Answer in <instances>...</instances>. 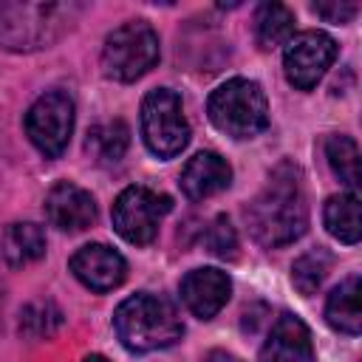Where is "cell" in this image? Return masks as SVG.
Returning <instances> with one entry per match:
<instances>
[{"mask_svg": "<svg viewBox=\"0 0 362 362\" xmlns=\"http://www.w3.org/2000/svg\"><path fill=\"white\" fill-rule=\"evenodd\" d=\"M246 223H249L252 238L266 249L294 243L305 232L308 204L303 195L300 175L291 164H280L269 175L266 187L249 201Z\"/></svg>", "mask_w": 362, "mask_h": 362, "instance_id": "1", "label": "cell"}, {"mask_svg": "<svg viewBox=\"0 0 362 362\" xmlns=\"http://www.w3.org/2000/svg\"><path fill=\"white\" fill-rule=\"evenodd\" d=\"M113 328L119 342L133 354L164 351L175 345L184 334V322L175 305L167 297L150 291H139L122 300L113 311Z\"/></svg>", "mask_w": 362, "mask_h": 362, "instance_id": "2", "label": "cell"}, {"mask_svg": "<svg viewBox=\"0 0 362 362\" xmlns=\"http://www.w3.org/2000/svg\"><path fill=\"white\" fill-rule=\"evenodd\" d=\"M79 6L65 3H0V45L8 51H37L51 45L74 20Z\"/></svg>", "mask_w": 362, "mask_h": 362, "instance_id": "3", "label": "cell"}, {"mask_svg": "<svg viewBox=\"0 0 362 362\" xmlns=\"http://www.w3.org/2000/svg\"><path fill=\"white\" fill-rule=\"evenodd\" d=\"M209 122L232 136V139H252L269 127V102L263 88L255 79H226L218 85L206 102Z\"/></svg>", "mask_w": 362, "mask_h": 362, "instance_id": "4", "label": "cell"}, {"mask_svg": "<svg viewBox=\"0 0 362 362\" xmlns=\"http://www.w3.org/2000/svg\"><path fill=\"white\" fill-rule=\"evenodd\" d=\"M158 62V34L144 20L113 28L102 45V71L116 82H136Z\"/></svg>", "mask_w": 362, "mask_h": 362, "instance_id": "5", "label": "cell"}, {"mask_svg": "<svg viewBox=\"0 0 362 362\" xmlns=\"http://www.w3.org/2000/svg\"><path fill=\"white\" fill-rule=\"evenodd\" d=\"M141 139L158 158H175L189 144V122L181 99L170 88H156L141 102Z\"/></svg>", "mask_w": 362, "mask_h": 362, "instance_id": "6", "label": "cell"}, {"mask_svg": "<svg viewBox=\"0 0 362 362\" xmlns=\"http://www.w3.org/2000/svg\"><path fill=\"white\" fill-rule=\"evenodd\" d=\"M76 107L65 90H45L25 113V136L45 158H59L74 133Z\"/></svg>", "mask_w": 362, "mask_h": 362, "instance_id": "7", "label": "cell"}, {"mask_svg": "<svg viewBox=\"0 0 362 362\" xmlns=\"http://www.w3.org/2000/svg\"><path fill=\"white\" fill-rule=\"evenodd\" d=\"M170 198L150 187H127L113 204V229L133 246H147L170 212Z\"/></svg>", "mask_w": 362, "mask_h": 362, "instance_id": "8", "label": "cell"}, {"mask_svg": "<svg viewBox=\"0 0 362 362\" xmlns=\"http://www.w3.org/2000/svg\"><path fill=\"white\" fill-rule=\"evenodd\" d=\"M337 59V42L325 31H300L286 42L283 51V71L288 85L297 90H311L325 76L331 62Z\"/></svg>", "mask_w": 362, "mask_h": 362, "instance_id": "9", "label": "cell"}, {"mask_svg": "<svg viewBox=\"0 0 362 362\" xmlns=\"http://www.w3.org/2000/svg\"><path fill=\"white\" fill-rule=\"evenodd\" d=\"M68 266L85 288L99 291V294L119 288L127 277V260L105 243H85L82 249L71 255Z\"/></svg>", "mask_w": 362, "mask_h": 362, "instance_id": "10", "label": "cell"}, {"mask_svg": "<svg viewBox=\"0 0 362 362\" xmlns=\"http://www.w3.org/2000/svg\"><path fill=\"white\" fill-rule=\"evenodd\" d=\"M232 294V280L226 272L215 266H201L184 274L181 280V300L198 320H212Z\"/></svg>", "mask_w": 362, "mask_h": 362, "instance_id": "11", "label": "cell"}, {"mask_svg": "<svg viewBox=\"0 0 362 362\" xmlns=\"http://www.w3.org/2000/svg\"><path fill=\"white\" fill-rule=\"evenodd\" d=\"M45 218L62 232H82L96 221V201L88 189L59 181L45 195Z\"/></svg>", "mask_w": 362, "mask_h": 362, "instance_id": "12", "label": "cell"}, {"mask_svg": "<svg viewBox=\"0 0 362 362\" xmlns=\"http://www.w3.org/2000/svg\"><path fill=\"white\" fill-rule=\"evenodd\" d=\"M260 362H314L308 325L294 314H280L260 348Z\"/></svg>", "mask_w": 362, "mask_h": 362, "instance_id": "13", "label": "cell"}, {"mask_svg": "<svg viewBox=\"0 0 362 362\" xmlns=\"http://www.w3.org/2000/svg\"><path fill=\"white\" fill-rule=\"evenodd\" d=\"M178 184H181V192L189 201H204V198H212V195L223 192L232 184V167L223 156H218L212 150H204V153H195L184 164Z\"/></svg>", "mask_w": 362, "mask_h": 362, "instance_id": "14", "label": "cell"}, {"mask_svg": "<svg viewBox=\"0 0 362 362\" xmlns=\"http://www.w3.org/2000/svg\"><path fill=\"white\" fill-rule=\"evenodd\" d=\"M325 322L348 337H356L362 328V308H359V274L345 277L325 300Z\"/></svg>", "mask_w": 362, "mask_h": 362, "instance_id": "15", "label": "cell"}, {"mask_svg": "<svg viewBox=\"0 0 362 362\" xmlns=\"http://www.w3.org/2000/svg\"><path fill=\"white\" fill-rule=\"evenodd\" d=\"M322 221H325V229L339 243H348V246L356 243L359 235H362V218H359V198H356V192L331 195L325 201Z\"/></svg>", "mask_w": 362, "mask_h": 362, "instance_id": "16", "label": "cell"}, {"mask_svg": "<svg viewBox=\"0 0 362 362\" xmlns=\"http://www.w3.org/2000/svg\"><path fill=\"white\" fill-rule=\"evenodd\" d=\"M294 11L283 3H260L255 8V40L260 48L286 45L294 37Z\"/></svg>", "mask_w": 362, "mask_h": 362, "instance_id": "17", "label": "cell"}, {"mask_svg": "<svg viewBox=\"0 0 362 362\" xmlns=\"http://www.w3.org/2000/svg\"><path fill=\"white\" fill-rule=\"evenodd\" d=\"M45 255V232L42 226L23 221V223H11L3 232V257L11 266H28L34 260H40Z\"/></svg>", "mask_w": 362, "mask_h": 362, "instance_id": "18", "label": "cell"}, {"mask_svg": "<svg viewBox=\"0 0 362 362\" xmlns=\"http://www.w3.org/2000/svg\"><path fill=\"white\" fill-rule=\"evenodd\" d=\"M127 141H130V130L124 122L113 119V122H102L96 124L90 133H88V153L99 161V164H116L124 150H127Z\"/></svg>", "mask_w": 362, "mask_h": 362, "instance_id": "19", "label": "cell"}, {"mask_svg": "<svg viewBox=\"0 0 362 362\" xmlns=\"http://www.w3.org/2000/svg\"><path fill=\"white\" fill-rule=\"evenodd\" d=\"M325 158L331 164V173L356 192L359 187V147L351 136H328L325 141Z\"/></svg>", "mask_w": 362, "mask_h": 362, "instance_id": "20", "label": "cell"}, {"mask_svg": "<svg viewBox=\"0 0 362 362\" xmlns=\"http://www.w3.org/2000/svg\"><path fill=\"white\" fill-rule=\"evenodd\" d=\"M331 263H334V257L325 249H311V252L300 255L294 260V266H291V283H294V288L300 294L311 297L325 283V277L331 272Z\"/></svg>", "mask_w": 362, "mask_h": 362, "instance_id": "21", "label": "cell"}, {"mask_svg": "<svg viewBox=\"0 0 362 362\" xmlns=\"http://www.w3.org/2000/svg\"><path fill=\"white\" fill-rule=\"evenodd\" d=\"M62 325V311L51 300H34L20 311V334L25 339H48Z\"/></svg>", "mask_w": 362, "mask_h": 362, "instance_id": "22", "label": "cell"}, {"mask_svg": "<svg viewBox=\"0 0 362 362\" xmlns=\"http://www.w3.org/2000/svg\"><path fill=\"white\" fill-rule=\"evenodd\" d=\"M204 240H206V246H209V252H212L215 257L232 260V257L238 255V232H235V226L229 223L226 215H218V218L209 223Z\"/></svg>", "mask_w": 362, "mask_h": 362, "instance_id": "23", "label": "cell"}, {"mask_svg": "<svg viewBox=\"0 0 362 362\" xmlns=\"http://www.w3.org/2000/svg\"><path fill=\"white\" fill-rule=\"evenodd\" d=\"M317 17L328 20V23H348L356 17L359 6L356 3H348V0H328V3H314L311 6Z\"/></svg>", "mask_w": 362, "mask_h": 362, "instance_id": "24", "label": "cell"}, {"mask_svg": "<svg viewBox=\"0 0 362 362\" xmlns=\"http://www.w3.org/2000/svg\"><path fill=\"white\" fill-rule=\"evenodd\" d=\"M204 362H240V359L235 354H229V351H209Z\"/></svg>", "mask_w": 362, "mask_h": 362, "instance_id": "25", "label": "cell"}, {"mask_svg": "<svg viewBox=\"0 0 362 362\" xmlns=\"http://www.w3.org/2000/svg\"><path fill=\"white\" fill-rule=\"evenodd\" d=\"M82 362H107V359H105L102 354H90V356H85Z\"/></svg>", "mask_w": 362, "mask_h": 362, "instance_id": "26", "label": "cell"}]
</instances>
